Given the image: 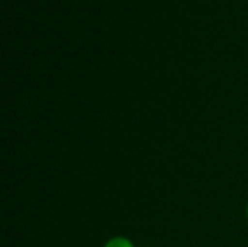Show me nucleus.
I'll use <instances>...</instances> for the list:
<instances>
[{"label": "nucleus", "mask_w": 248, "mask_h": 247, "mask_svg": "<svg viewBox=\"0 0 248 247\" xmlns=\"http://www.w3.org/2000/svg\"><path fill=\"white\" fill-rule=\"evenodd\" d=\"M103 247H134V243L129 239H126V237L118 236V237L110 239Z\"/></svg>", "instance_id": "1"}, {"label": "nucleus", "mask_w": 248, "mask_h": 247, "mask_svg": "<svg viewBox=\"0 0 248 247\" xmlns=\"http://www.w3.org/2000/svg\"><path fill=\"white\" fill-rule=\"evenodd\" d=\"M247 215H248V205H247Z\"/></svg>", "instance_id": "2"}]
</instances>
